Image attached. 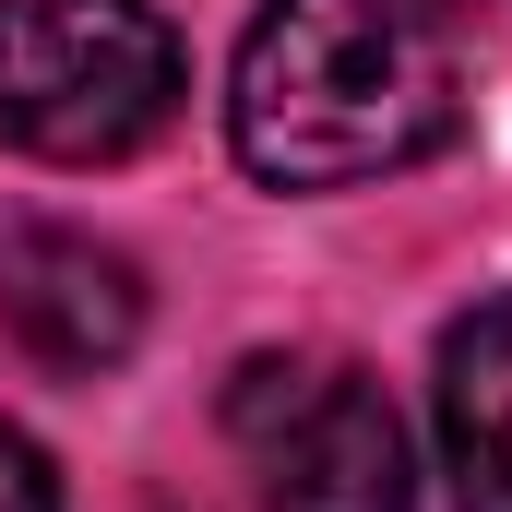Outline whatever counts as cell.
Returning <instances> with one entry per match:
<instances>
[{
  "mask_svg": "<svg viewBox=\"0 0 512 512\" xmlns=\"http://www.w3.org/2000/svg\"><path fill=\"white\" fill-rule=\"evenodd\" d=\"M465 131V72L417 0H262L227 72V143L262 191H358Z\"/></svg>",
  "mask_w": 512,
  "mask_h": 512,
  "instance_id": "1",
  "label": "cell"
},
{
  "mask_svg": "<svg viewBox=\"0 0 512 512\" xmlns=\"http://www.w3.org/2000/svg\"><path fill=\"white\" fill-rule=\"evenodd\" d=\"M191 60L155 0H0V143L48 167L143 155L179 120Z\"/></svg>",
  "mask_w": 512,
  "mask_h": 512,
  "instance_id": "2",
  "label": "cell"
},
{
  "mask_svg": "<svg viewBox=\"0 0 512 512\" xmlns=\"http://www.w3.org/2000/svg\"><path fill=\"white\" fill-rule=\"evenodd\" d=\"M227 429L262 465V512H417V453L370 370L346 358H251Z\"/></svg>",
  "mask_w": 512,
  "mask_h": 512,
  "instance_id": "3",
  "label": "cell"
},
{
  "mask_svg": "<svg viewBox=\"0 0 512 512\" xmlns=\"http://www.w3.org/2000/svg\"><path fill=\"white\" fill-rule=\"evenodd\" d=\"M0 334L36 370H108L143 334V274L84 227H36L0 215Z\"/></svg>",
  "mask_w": 512,
  "mask_h": 512,
  "instance_id": "4",
  "label": "cell"
},
{
  "mask_svg": "<svg viewBox=\"0 0 512 512\" xmlns=\"http://www.w3.org/2000/svg\"><path fill=\"white\" fill-rule=\"evenodd\" d=\"M429 405H441L453 512H512V298H477V310L441 322Z\"/></svg>",
  "mask_w": 512,
  "mask_h": 512,
  "instance_id": "5",
  "label": "cell"
},
{
  "mask_svg": "<svg viewBox=\"0 0 512 512\" xmlns=\"http://www.w3.org/2000/svg\"><path fill=\"white\" fill-rule=\"evenodd\" d=\"M0 512H60V477H48V453L0 417Z\"/></svg>",
  "mask_w": 512,
  "mask_h": 512,
  "instance_id": "6",
  "label": "cell"
}]
</instances>
